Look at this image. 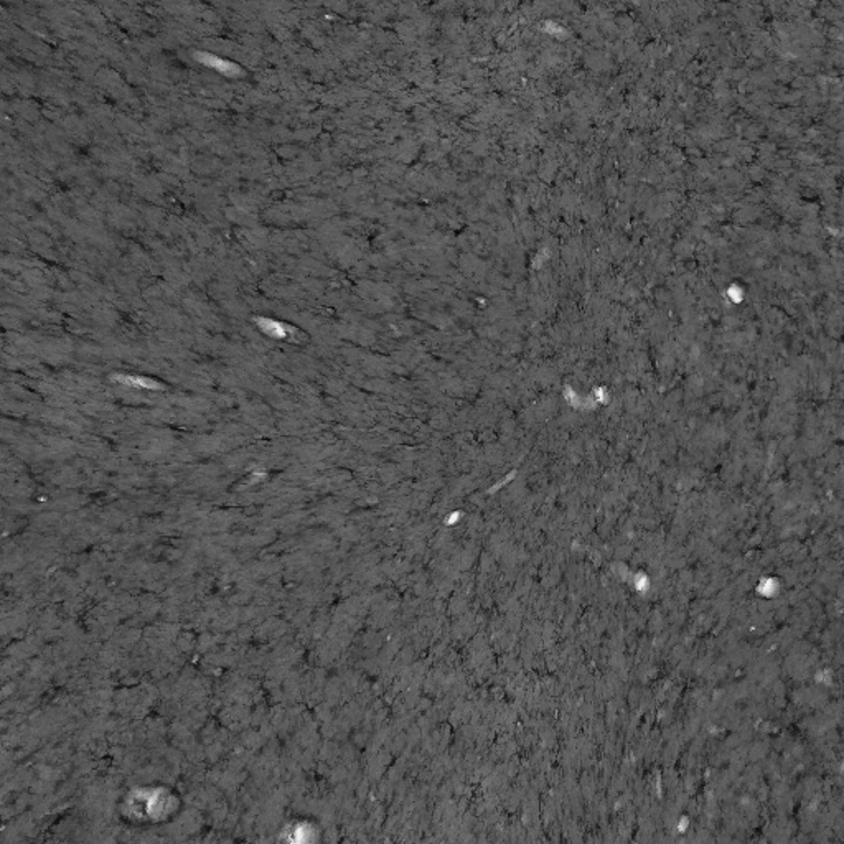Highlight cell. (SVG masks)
<instances>
[{"mask_svg": "<svg viewBox=\"0 0 844 844\" xmlns=\"http://www.w3.org/2000/svg\"><path fill=\"white\" fill-rule=\"evenodd\" d=\"M193 58L197 60V62H200V63L205 64V66L213 68V70L220 71V73H223V75H226V76H236V75H239V73H241V70H239V68H238V64H234V63H231V62H226V60H223V58H218V56L211 55V53L195 51L193 53Z\"/></svg>", "mask_w": 844, "mask_h": 844, "instance_id": "cell-1", "label": "cell"}]
</instances>
